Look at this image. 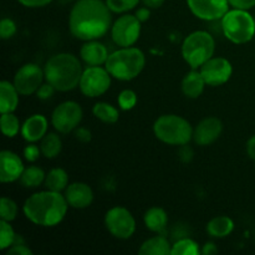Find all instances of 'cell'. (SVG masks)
Here are the masks:
<instances>
[{"label":"cell","mask_w":255,"mask_h":255,"mask_svg":"<svg viewBox=\"0 0 255 255\" xmlns=\"http://www.w3.org/2000/svg\"><path fill=\"white\" fill-rule=\"evenodd\" d=\"M111 10L102 0H77L70 11L69 29L82 41L97 40L111 26Z\"/></svg>","instance_id":"cell-1"},{"label":"cell","mask_w":255,"mask_h":255,"mask_svg":"<svg viewBox=\"0 0 255 255\" xmlns=\"http://www.w3.org/2000/svg\"><path fill=\"white\" fill-rule=\"evenodd\" d=\"M69 207L64 194L46 189L30 196L22 211L25 217L36 226L55 227L64 221Z\"/></svg>","instance_id":"cell-2"},{"label":"cell","mask_w":255,"mask_h":255,"mask_svg":"<svg viewBox=\"0 0 255 255\" xmlns=\"http://www.w3.org/2000/svg\"><path fill=\"white\" fill-rule=\"evenodd\" d=\"M44 72L46 82L52 85L56 91L67 92L79 86L84 69L75 55L61 52L47 60Z\"/></svg>","instance_id":"cell-3"},{"label":"cell","mask_w":255,"mask_h":255,"mask_svg":"<svg viewBox=\"0 0 255 255\" xmlns=\"http://www.w3.org/2000/svg\"><path fill=\"white\" fill-rule=\"evenodd\" d=\"M146 65V56L137 47H121L109 55L105 67L112 77L120 81L136 79Z\"/></svg>","instance_id":"cell-4"},{"label":"cell","mask_w":255,"mask_h":255,"mask_svg":"<svg viewBox=\"0 0 255 255\" xmlns=\"http://www.w3.org/2000/svg\"><path fill=\"white\" fill-rule=\"evenodd\" d=\"M154 136L171 146H183L193 138L191 124L178 115H163L153 125Z\"/></svg>","instance_id":"cell-5"},{"label":"cell","mask_w":255,"mask_h":255,"mask_svg":"<svg viewBox=\"0 0 255 255\" xmlns=\"http://www.w3.org/2000/svg\"><path fill=\"white\" fill-rule=\"evenodd\" d=\"M224 36L234 44H247L255 35V20L248 10L232 9L221 19Z\"/></svg>","instance_id":"cell-6"},{"label":"cell","mask_w":255,"mask_h":255,"mask_svg":"<svg viewBox=\"0 0 255 255\" xmlns=\"http://www.w3.org/2000/svg\"><path fill=\"white\" fill-rule=\"evenodd\" d=\"M214 51L216 41L213 36L203 30L189 34L182 44V56L192 69H199L213 57Z\"/></svg>","instance_id":"cell-7"},{"label":"cell","mask_w":255,"mask_h":255,"mask_svg":"<svg viewBox=\"0 0 255 255\" xmlns=\"http://www.w3.org/2000/svg\"><path fill=\"white\" fill-rule=\"evenodd\" d=\"M105 226L115 238L122 241L129 239L136 232V221L131 212L124 207H114L107 211Z\"/></svg>","instance_id":"cell-8"},{"label":"cell","mask_w":255,"mask_h":255,"mask_svg":"<svg viewBox=\"0 0 255 255\" xmlns=\"http://www.w3.org/2000/svg\"><path fill=\"white\" fill-rule=\"evenodd\" d=\"M82 116L84 112L77 102L65 101L54 110L51 124L59 133H70L79 127Z\"/></svg>","instance_id":"cell-9"},{"label":"cell","mask_w":255,"mask_h":255,"mask_svg":"<svg viewBox=\"0 0 255 255\" xmlns=\"http://www.w3.org/2000/svg\"><path fill=\"white\" fill-rule=\"evenodd\" d=\"M111 77L106 67L89 66L80 80V90L87 97H99L110 89Z\"/></svg>","instance_id":"cell-10"},{"label":"cell","mask_w":255,"mask_h":255,"mask_svg":"<svg viewBox=\"0 0 255 255\" xmlns=\"http://www.w3.org/2000/svg\"><path fill=\"white\" fill-rule=\"evenodd\" d=\"M141 35V21L136 15L125 14L111 26V37L120 47L133 46Z\"/></svg>","instance_id":"cell-11"},{"label":"cell","mask_w":255,"mask_h":255,"mask_svg":"<svg viewBox=\"0 0 255 255\" xmlns=\"http://www.w3.org/2000/svg\"><path fill=\"white\" fill-rule=\"evenodd\" d=\"M45 79V72L39 65L25 64L20 67L14 76V86L20 95L30 96L36 94Z\"/></svg>","instance_id":"cell-12"},{"label":"cell","mask_w":255,"mask_h":255,"mask_svg":"<svg viewBox=\"0 0 255 255\" xmlns=\"http://www.w3.org/2000/svg\"><path fill=\"white\" fill-rule=\"evenodd\" d=\"M204 81L209 86H222L229 81L233 74V66L226 57H212L199 67Z\"/></svg>","instance_id":"cell-13"},{"label":"cell","mask_w":255,"mask_h":255,"mask_svg":"<svg viewBox=\"0 0 255 255\" xmlns=\"http://www.w3.org/2000/svg\"><path fill=\"white\" fill-rule=\"evenodd\" d=\"M187 5L192 14L206 21L221 20L229 10L228 0H187Z\"/></svg>","instance_id":"cell-14"},{"label":"cell","mask_w":255,"mask_h":255,"mask_svg":"<svg viewBox=\"0 0 255 255\" xmlns=\"http://www.w3.org/2000/svg\"><path fill=\"white\" fill-rule=\"evenodd\" d=\"M223 124L218 117H206L193 129V139L199 146H209L221 137Z\"/></svg>","instance_id":"cell-15"},{"label":"cell","mask_w":255,"mask_h":255,"mask_svg":"<svg viewBox=\"0 0 255 255\" xmlns=\"http://www.w3.org/2000/svg\"><path fill=\"white\" fill-rule=\"evenodd\" d=\"M25 167L21 158L11 151H1L0 153V181L2 183H12L21 178Z\"/></svg>","instance_id":"cell-16"},{"label":"cell","mask_w":255,"mask_h":255,"mask_svg":"<svg viewBox=\"0 0 255 255\" xmlns=\"http://www.w3.org/2000/svg\"><path fill=\"white\" fill-rule=\"evenodd\" d=\"M65 198L71 208L85 209L94 202V192L91 187L82 182H74L65 189Z\"/></svg>","instance_id":"cell-17"},{"label":"cell","mask_w":255,"mask_h":255,"mask_svg":"<svg viewBox=\"0 0 255 255\" xmlns=\"http://www.w3.org/2000/svg\"><path fill=\"white\" fill-rule=\"evenodd\" d=\"M47 119L42 115H32L21 125V136L29 143H35L47 133Z\"/></svg>","instance_id":"cell-18"},{"label":"cell","mask_w":255,"mask_h":255,"mask_svg":"<svg viewBox=\"0 0 255 255\" xmlns=\"http://www.w3.org/2000/svg\"><path fill=\"white\" fill-rule=\"evenodd\" d=\"M109 55L106 46L97 40L85 41V44L81 46V50H80V56L87 66L105 65L109 59Z\"/></svg>","instance_id":"cell-19"},{"label":"cell","mask_w":255,"mask_h":255,"mask_svg":"<svg viewBox=\"0 0 255 255\" xmlns=\"http://www.w3.org/2000/svg\"><path fill=\"white\" fill-rule=\"evenodd\" d=\"M206 85L201 71L193 69L184 76L182 81V91L188 99H198L203 94Z\"/></svg>","instance_id":"cell-20"},{"label":"cell","mask_w":255,"mask_h":255,"mask_svg":"<svg viewBox=\"0 0 255 255\" xmlns=\"http://www.w3.org/2000/svg\"><path fill=\"white\" fill-rule=\"evenodd\" d=\"M143 221L144 226L148 231L162 234L166 231L167 224H168V216L161 207H152V208L147 209V212L144 213Z\"/></svg>","instance_id":"cell-21"},{"label":"cell","mask_w":255,"mask_h":255,"mask_svg":"<svg viewBox=\"0 0 255 255\" xmlns=\"http://www.w3.org/2000/svg\"><path fill=\"white\" fill-rule=\"evenodd\" d=\"M19 95L14 84L9 81L0 82V112L1 114L14 112L19 104Z\"/></svg>","instance_id":"cell-22"},{"label":"cell","mask_w":255,"mask_h":255,"mask_svg":"<svg viewBox=\"0 0 255 255\" xmlns=\"http://www.w3.org/2000/svg\"><path fill=\"white\" fill-rule=\"evenodd\" d=\"M234 231L233 219L227 216H218L207 224V233L212 238H226Z\"/></svg>","instance_id":"cell-23"},{"label":"cell","mask_w":255,"mask_h":255,"mask_svg":"<svg viewBox=\"0 0 255 255\" xmlns=\"http://www.w3.org/2000/svg\"><path fill=\"white\" fill-rule=\"evenodd\" d=\"M171 252L172 246L166 237L156 236L147 239L141 246L138 253L142 255H169Z\"/></svg>","instance_id":"cell-24"},{"label":"cell","mask_w":255,"mask_h":255,"mask_svg":"<svg viewBox=\"0 0 255 255\" xmlns=\"http://www.w3.org/2000/svg\"><path fill=\"white\" fill-rule=\"evenodd\" d=\"M44 184L49 191L60 192L61 193L69 186V174L62 168H52L51 171L46 173Z\"/></svg>","instance_id":"cell-25"},{"label":"cell","mask_w":255,"mask_h":255,"mask_svg":"<svg viewBox=\"0 0 255 255\" xmlns=\"http://www.w3.org/2000/svg\"><path fill=\"white\" fill-rule=\"evenodd\" d=\"M40 149L42 156L46 158H56L62 149V142L59 134L54 132L45 134L40 143Z\"/></svg>","instance_id":"cell-26"},{"label":"cell","mask_w":255,"mask_h":255,"mask_svg":"<svg viewBox=\"0 0 255 255\" xmlns=\"http://www.w3.org/2000/svg\"><path fill=\"white\" fill-rule=\"evenodd\" d=\"M45 178H46V173L44 169L37 166H29L22 172L20 182L26 188H37L44 183Z\"/></svg>","instance_id":"cell-27"},{"label":"cell","mask_w":255,"mask_h":255,"mask_svg":"<svg viewBox=\"0 0 255 255\" xmlns=\"http://www.w3.org/2000/svg\"><path fill=\"white\" fill-rule=\"evenodd\" d=\"M95 117L105 124H116L120 119L119 110L107 102H97L92 109Z\"/></svg>","instance_id":"cell-28"},{"label":"cell","mask_w":255,"mask_h":255,"mask_svg":"<svg viewBox=\"0 0 255 255\" xmlns=\"http://www.w3.org/2000/svg\"><path fill=\"white\" fill-rule=\"evenodd\" d=\"M201 249L197 242L191 238H182L172 246L171 255H198Z\"/></svg>","instance_id":"cell-29"},{"label":"cell","mask_w":255,"mask_h":255,"mask_svg":"<svg viewBox=\"0 0 255 255\" xmlns=\"http://www.w3.org/2000/svg\"><path fill=\"white\" fill-rule=\"evenodd\" d=\"M0 124H1V131L4 136L10 137V138L15 137L19 133V131H21L19 119L15 115H12V112H10V114H1Z\"/></svg>","instance_id":"cell-30"},{"label":"cell","mask_w":255,"mask_h":255,"mask_svg":"<svg viewBox=\"0 0 255 255\" xmlns=\"http://www.w3.org/2000/svg\"><path fill=\"white\" fill-rule=\"evenodd\" d=\"M15 239H16V234L12 227L10 226V222H0V249L1 251L9 249L15 243Z\"/></svg>","instance_id":"cell-31"},{"label":"cell","mask_w":255,"mask_h":255,"mask_svg":"<svg viewBox=\"0 0 255 255\" xmlns=\"http://www.w3.org/2000/svg\"><path fill=\"white\" fill-rule=\"evenodd\" d=\"M0 216H1V221H14L17 216L16 203L7 197H2L0 201Z\"/></svg>","instance_id":"cell-32"},{"label":"cell","mask_w":255,"mask_h":255,"mask_svg":"<svg viewBox=\"0 0 255 255\" xmlns=\"http://www.w3.org/2000/svg\"><path fill=\"white\" fill-rule=\"evenodd\" d=\"M139 1L141 0H106V4L112 12L121 14L134 9Z\"/></svg>","instance_id":"cell-33"},{"label":"cell","mask_w":255,"mask_h":255,"mask_svg":"<svg viewBox=\"0 0 255 255\" xmlns=\"http://www.w3.org/2000/svg\"><path fill=\"white\" fill-rule=\"evenodd\" d=\"M117 102H119L120 109L124 110V111H129V110L133 109L137 104L136 92L128 89L124 90V91L120 92Z\"/></svg>","instance_id":"cell-34"},{"label":"cell","mask_w":255,"mask_h":255,"mask_svg":"<svg viewBox=\"0 0 255 255\" xmlns=\"http://www.w3.org/2000/svg\"><path fill=\"white\" fill-rule=\"evenodd\" d=\"M16 32V24L14 20L9 19V17H4L0 21V36L2 40H7L12 37Z\"/></svg>","instance_id":"cell-35"},{"label":"cell","mask_w":255,"mask_h":255,"mask_svg":"<svg viewBox=\"0 0 255 255\" xmlns=\"http://www.w3.org/2000/svg\"><path fill=\"white\" fill-rule=\"evenodd\" d=\"M7 255H32V251L24 243L15 242L9 249H6Z\"/></svg>","instance_id":"cell-36"},{"label":"cell","mask_w":255,"mask_h":255,"mask_svg":"<svg viewBox=\"0 0 255 255\" xmlns=\"http://www.w3.org/2000/svg\"><path fill=\"white\" fill-rule=\"evenodd\" d=\"M40 153H41V149L39 146L34 143H29V146L25 147L24 149V157L27 162H35L39 159Z\"/></svg>","instance_id":"cell-37"},{"label":"cell","mask_w":255,"mask_h":255,"mask_svg":"<svg viewBox=\"0 0 255 255\" xmlns=\"http://www.w3.org/2000/svg\"><path fill=\"white\" fill-rule=\"evenodd\" d=\"M55 91H56L55 87L52 86V85H50L49 82H46V84H42L41 86L39 87V90L36 91V96L39 97L40 100H49L54 96Z\"/></svg>","instance_id":"cell-38"},{"label":"cell","mask_w":255,"mask_h":255,"mask_svg":"<svg viewBox=\"0 0 255 255\" xmlns=\"http://www.w3.org/2000/svg\"><path fill=\"white\" fill-rule=\"evenodd\" d=\"M91 131L87 129L86 127H77V128L75 129V138H76L77 141L86 143V142L91 141Z\"/></svg>","instance_id":"cell-39"},{"label":"cell","mask_w":255,"mask_h":255,"mask_svg":"<svg viewBox=\"0 0 255 255\" xmlns=\"http://www.w3.org/2000/svg\"><path fill=\"white\" fill-rule=\"evenodd\" d=\"M229 5L234 9L249 10L255 6V0H228Z\"/></svg>","instance_id":"cell-40"},{"label":"cell","mask_w":255,"mask_h":255,"mask_svg":"<svg viewBox=\"0 0 255 255\" xmlns=\"http://www.w3.org/2000/svg\"><path fill=\"white\" fill-rule=\"evenodd\" d=\"M179 158L183 162H191L193 159V149L188 146V143L181 146V148H179Z\"/></svg>","instance_id":"cell-41"},{"label":"cell","mask_w":255,"mask_h":255,"mask_svg":"<svg viewBox=\"0 0 255 255\" xmlns=\"http://www.w3.org/2000/svg\"><path fill=\"white\" fill-rule=\"evenodd\" d=\"M17 1L26 7H42L50 4L52 0H17Z\"/></svg>","instance_id":"cell-42"},{"label":"cell","mask_w":255,"mask_h":255,"mask_svg":"<svg viewBox=\"0 0 255 255\" xmlns=\"http://www.w3.org/2000/svg\"><path fill=\"white\" fill-rule=\"evenodd\" d=\"M136 16L141 22L147 21V20L149 19V16H151V9L147 6L139 7V9L136 11Z\"/></svg>","instance_id":"cell-43"},{"label":"cell","mask_w":255,"mask_h":255,"mask_svg":"<svg viewBox=\"0 0 255 255\" xmlns=\"http://www.w3.org/2000/svg\"><path fill=\"white\" fill-rule=\"evenodd\" d=\"M218 253V248H217L216 244L213 242H208L203 246V248L201 249V254L203 255H214Z\"/></svg>","instance_id":"cell-44"},{"label":"cell","mask_w":255,"mask_h":255,"mask_svg":"<svg viewBox=\"0 0 255 255\" xmlns=\"http://www.w3.org/2000/svg\"><path fill=\"white\" fill-rule=\"evenodd\" d=\"M247 153L253 161H255V134L252 136L247 142Z\"/></svg>","instance_id":"cell-45"},{"label":"cell","mask_w":255,"mask_h":255,"mask_svg":"<svg viewBox=\"0 0 255 255\" xmlns=\"http://www.w3.org/2000/svg\"><path fill=\"white\" fill-rule=\"evenodd\" d=\"M144 4V6L149 7V9H158L163 5L164 0H141Z\"/></svg>","instance_id":"cell-46"}]
</instances>
